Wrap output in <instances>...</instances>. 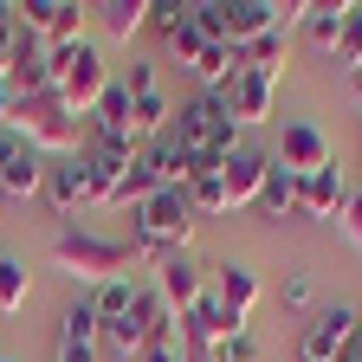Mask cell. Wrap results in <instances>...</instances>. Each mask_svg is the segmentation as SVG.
<instances>
[{
	"instance_id": "6da1fadb",
	"label": "cell",
	"mask_w": 362,
	"mask_h": 362,
	"mask_svg": "<svg viewBox=\"0 0 362 362\" xmlns=\"http://www.w3.org/2000/svg\"><path fill=\"white\" fill-rule=\"evenodd\" d=\"M129 220H136V259H149V265H162L168 252H188V240H194V207H188V194L181 188H156L143 207H129Z\"/></svg>"
},
{
	"instance_id": "7a4b0ae2",
	"label": "cell",
	"mask_w": 362,
	"mask_h": 362,
	"mask_svg": "<svg viewBox=\"0 0 362 362\" xmlns=\"http://www.w3.org/2000/svg\"><path fill=\"white\" fill-rule=\"evenodd\" d=\"M45 78H52V90H59V98H65V110L71 117H90V110H98V98H104V90H110V65H104V52H98V45H65V52H45Z\"/></svg>"
},
{
	"instance_id": "3957f363",
	"label": "cell",
	"mask_w": 362,
	"mask_h": 362,
	"mask_svg": "<svg viewBox=\"0 0 362 362\" xmlns=\"http://www.w3.org/2000/svg\"><path fill=\"white\" fill-rule=\"evenodd\" d=\"M52 265L65 272V279H78V285H90V291H98L104 279H123V265H136V246L71 226V233H59V240H52Z\"/></svg>"
},
{
	"instance_id": "277c9868",
	"label": "cell",
	"mask_w": 362,
	"mask_h": 362,
	"mask_svg": "<svg viewBox=\"0 0 362 362\" xmlns=\"http://www.w3.org/2000/svg\"><path fill=\"white\" fill-rule=\"evenodd\" d=\"M20 143H33L45 162H65V156H78V117L65 110V98L59 90H39V98H20L13 104V123H7Z\"/></svg>"
},
{
	"instance_id": "5b68a950",
	"label": "cell",
	"mask_w": 362,
	"mask_h": 362,
	"mask_svg": "<svg viewBox=\"0 0 362 362\" xmlns=\"http://www.w3.org/2000/svg\"><path fill=\"white\" fill-rule=\"evenodd\" d=\"M175 143H188V156L201 168H214L220 149H233L240 143V123L233 110H226V98H214V90H194L188 104H181V129H175Z\"/></svg>"
},
{
	"instance_id": "8992f818",
	"label": "cell",
	"mask_w": 362,
	"mask_h": 362,
	"mask_svg": "<svg viewBox=\"0 0 362 362\" xmlns=\"http://www.w3.org/2000/svg\"><path fill=\"white\" fill-rule=\"evenodd\" d=\"M84 20H90V7H78V0H26L20 7V26L45 45V52L84 45Z\"/></svg>"
},
{
	"instance_id": "52a82bcc",
	"label": "cell",
	"mask_w": 362,
	"mask_h": 362,
	"mask_svg": "<svg viewBox=\"0 0 362 362\" xmlns=\"http://www.w3.org/2000/svg\"><path fill=\"white\" fill-rule=\"evenodd\" d=\"M136 162H143V149H129V143H90V149H84V168H90V207H123Z\"/></svg>"
},
{
	"instance_id": "ba28073f",
	"label": "cell",
	"mask_w": 362,
	"mask_h": 362,
	"mask_svg": "<svg viewBox=\"0 0 362 362\" xmlns=\"http://www.w3.org/2000/svg\"><path fill=\"white\" fill-rule=\"evenodd\" d=\"M214 168H220V181H226V207H252L259 201V188H265V168H272V156L259 149V143H246V136H240V143L233 149H220L214 156Z\"/></svg>"
},
{
	"instance_id": "9c48e42d",
	"label": "cell",
	"mask_w": 362,
	"mask_h": 362,
	"mask_svg": "<svg viewBox=\"0 0 362 362\" xmlns=\"http://www.w3.org/2000/svg\"><path fill=\"white\" fill-rule=\"evenodd\" d=\"M356 330H362V310H349V304L310 317L304 337H298V362H343V349L356 343Z\"/></svg>"
},
{
	"instance_id": "30bf717a",
	"label": "cell",
	"mask_w": 362,
	"mask_h": 362,
	"mask_svg": "<svg viewBox=\"0 0 362 362\" xmlns=\"http://www.w3.org/2000/svg\"><path fill=\"white\" fill-rule=\"evenodd\" d=\"M240 330H246V324H240V317H226V304H220L214 291L181 317V343H188V356H214L226 337H240Z\"/></svg>"
},
{
	"instance_id": "8fae6325",
	"label": "cell",
	"mask_w": 362,
	"mask_h": 362,
	"mask_svg": "<svg viewBox=\"0 0 362 362\" xmlns=\"http://www.w3.org/2000/svg\"><path fill=\"white\" fill-rule=\"evenodd\" d=\"M349 175L330 162V168H317V175H304L298 181V220H343V207H349Z\"/></svg>"
},
{
	"instance_id": "7c38bea8",
	"label": "cell",
	"mask_w": 362,
	"mask_h": 362,
	"mask_svg": "<svg viewBox=\"0 0 362 362\" xmlns=\"http://www.w3.org/2000/svg\"><path fill=\"white\" fill-rule=\"evenodd\" d=\"M272 162L291 168V175L304 181V175H317V168H330V162H337V149H330V136L317 129V123H285V143L272 149Z\"/></svg>"
},
{
	"instance_id": "4fadbf2b",
	"label": "cell",
	"mask_w": 362,
	"mask_h": 362,
	"mask_svg": "<svg viewBox=\"0 0 362 362\" xmlns=\"http://www.w3.org/2000/svg\"><path fill=\"white\" fill-rule=\"evenodd\" d=\"M156 291H162V304H168L175 317H188V310L207 298V272H201L188 252H168V259L156 265Z\"/></svg>"
},
{
	"instance_id": "5bb4252c",
	"label": "cell",
	"mask_w": 362,
	"mask_h": 362,
	"mask_svg": "<svg viewBox=\"0 0 362 362\" xmlns=\"http://www.w3.org/2000/svg\"><path fill=\"white\" fill-rule=\"evenodd\" d=\"M45 201H52L59 220H78V214L90 207V168H84V149L45 168Z\"/></svg>"
},
{
	"instance_id": "9a60e30c",
	"label": "cell",
	"mask_w": 362,
	"mask_h": 362,
	"mask_svg": "<svg viewBox=\"0 0 362 362\" xmlns=\"http://www.w3.org/2000/svg\"><path fill=\"white\" fill-rule=\"evenodd\" d=\"M220 98H226V110H233V123H240V129H259V123L272 117V104H279V84L259 78V71H240L233 84L220 90Z\"/></svg>"
},
{
	"instance_id": "2e32d148",
	"label": "cell",
	"mask_w": 362,
	"mask_h": 362,
	"mask_svg": "<svg viewBox=\"0 0 362 362\" xmlns=\"http://www.w3.org/2000/svg\"><path fill=\"white\" fill-rule=\"evenodd\" d=\"M214 298L226 304V317H240V324H246V317H252V304L265 298V279H259L252 265L226 259V265H214Z\"/></svg>"
},
{
	"instance_id": "e0dca14e",
	"label": "cell",
	"mask_w": 362,
	"mask_h": 362,
	"mask_svg": "<svg viewBox=\"0 0 362 362\" xmlns=\"http://www.w3.org/2000/svg\"><path fill=\"white\" fill-rule=\"evenodd\" d=\"M143 168H149L156 188H181V194H188V181L201 175V162L188 156V143H175V136H156V143L143 149Z\"/></svg>"
},
{
	"instance_id": "ac0fdd59",
	"label": "cell",
	"mask_w": 362,
	"mask_h": 362,
	"mask_svg": "<svg viewBox=\"0 0 362 362\" xmlns=\"http://www.w3.org/2000/svg\"><path fill=\"white\" fill-rule=\"evenodd\" d=\"M45 168H52V162H45L33 143H20L7 162H0V194H7V201H33V194H45Z\"/></svg>"
},
{
	"instance_id": "d6986e66",
	"label": "cell",
	"mask_w": 362,
	"mask_h": 362,
	"mask_svg": "<svg viewBox=\"0 0 362 362\" xmlns=\"http://www.w3.org/2000/svg\"><path fill=\"white\" fill-rule=\"evenodd\" d=\"M343 13H349V0H310V13H304V39H310V52L337 59V45H343Z\"/></svg>"
},
{
	"instance_id": "ffe728a7",
	"label": "cell",
	"mask_w": 362,
	"mask_h": 362,
	"mask_svg": "<svg viewBox=\"0 0 362 362\" xmlns=\"http://www.w3.org/2000/svg\"><path fill=\"white\" fill-rule=\"evenodd\" d=\"M240 59H246V71H259V78L279 84V78H285V59H291V33H285V26H272V33L246 39V45H240Z\"/></svg>"
},
{
	"instance_id": "44dd1931",
	"label": "cell",
	"mask_w": 362,
	"mask_h": 362,
	"mask_svg": "<svg viewBox=\"0 0 362 362\" xmlns=\"http://www.w3.org/2000/svg\"><path fill=\"white\" fill-rule=\"evenodd\" d=\"M168 117H175V110H168V98H162V90L136 98V104H129V123H123V143H129V149H149L156 136L168 129Z\"/></svg>"
},
{
	"instance_id": "7402d4cb",
	"label": "cell",
	"mask_w": 362,
	"mask_h": 362,
	"mask_svg": "<svg viewBox=\"0 0 362 362\" xmlns=\"http://www.w3.org/2000/svg\"><path fill=\"white\" fill-rule=\"evenodd\" d=\"M272 26H279V0H226V39L233 45H246Z\"/></svg>"
},
{
	"instance_id": "603a6c76",
	"label": "cell",
	"mask_w": 362,
	"mask_h": 362,
	"mask_svg": "<svg viewBox=\"0 0 362 362\" xmlns=\"http://www.w3.org/2000/svg\"><path fill=\"white\" fill-rule=\"evenodd\" d=\"M252 214H259V220H285V214H298V175L272 162V168H265V188H259V201H252Z\"/></svg>"
},
{
	"instance_id": "cb8c5ba5",
	"label": "cell",
	"mask_w": 362,
	"mask_h": 362,
	"mask_svg": "<svg viewBox=\"0 0 362 362\" xmlns=\"http://www.w3.org/2000/svg\"><path fill=\"white\" fill-rule=\"evenodd\" d=\"M90 13H98V26L110 39H136V33L149 26V0H98Z\"/></svg>"
},
{
	"instance_id": "d4e9b609",
	"label": "cell",
	"mask_w": 362,
	"mask_h": 362,
	"mask_svg": "<svg viewBox=\"0 0 362 362\" xmlns=\"http://www.w3.org/2000/svg\"><path fill=\"white\" fill-rule=\"evenodd\" d=\"M188 207H194V220L233 214V207H226V181H220V168H201V175L188 181Z\"/></svg>"
},
{
	"instance_id": "484cf974",
	"label": "cell",
	"mask_w": 362,
	"mask_h": 362,
	"mask_svg": "<svg viewBox=\"0 0 362 362\" xmlns=\"http://www.w3.org/2000/svg\"><path fill=\"white\" fill-rule=\"evenodd\" d=\"M104 349H110L117 362H136V356H143V349H149V330H143V324H136V310L123 317V324H104Z\"/></svg>"
},
{
	"instance_id": "4316f807",
	"label": "cell",
	"mask_w": 362,
	"mask_h": 362,
	"mask_svg": "<svg viewBox=\"0 0 362 362\" xmlns=\"http://www.w3.org/2000/svg\"><path fill=\"white\" fill-rule=\"evenodd\" d=\"M90 304H98L104 324H123V317L136 310V285H129V279H104L98 291H90Z\"/></svg>"
},
{
	"instance_id": "83f0119b",
	"label": "cell",
	"mask_w": 362,
	"mask_h": 362,
	"mask_svg": "<svg viewBox=\"0 0 362 362\" xmlns=\"http://www.w3.org/2000/svg\"><path fill=\"white\" fill-rule=\"evenodd\" d=\"M59 324H65L59 337H71V343H104V317H98V304H90V298H78Z\"/></svg>"
},
{
	"instance_id": "f1b7e54d",
	"label": "cell",
	"mask_w": 362,
	"mask_h": 362,
	"mask_svg": "<svg viewBox=\"0 0 362 362\" xmlns=\"http://www.w3.org/2000/svg\"><path fill=\"white\" fill-rule=\"evenodd\" d=\"M33 304V279H26V265L20 259H0V310H26Z\"/></svg>"
},
{
	"instance_id": "f546056e",
	"label": "cell",
	"mask_w": 362,
	"mask_h": 362,
	"mask_svg": "<svg viewBox=\"0 0 362 362\" xmlns=\"http://www.w3.org/2000/svg\"><path fill=\"white\" fill-rule=\"evenodd\" d=\"M188 20L201 26V39H207V45H233V39H226V0H194Z\"/></svg>"
},
{
	"instance_id": "4dcf8cb0",
	"label": "cell",
	"mask_w": 362,
	"mask_h": 362,
	"mask_svg": "<svg viewBox=\"0 0 362 362\" xmlns=\"http://www.w3.org/2000/svg\"><path fill=\"white\" fill-rule=\"evenodd\" d=\"M337 65H343L349 78L362 71V7H349V13H343V45H337Z\"/></svg>"
},
{
	"instance_id": "1f68e13d",
	"label": "cell",
	"mask_w": 362,
	"mask_h": 362,
	"mask_svg": "<svg viewBox=\"0 0 362 362\" xmlns=\"http://www.w3.org/2000/svg\"><path fill=\"white\" fill-rule=\"evenodd\" d=\"M207 362H265V349H259V337H252V330H240V337H226Z\"/></svg>"
},
{
	"instance_id": "d6a6232c",
	"label": "cell",
	"mask_w": 362,
	"mask_h": 362,
	"mask_svg": "<svg viewBox=\"0 0 362 362\" xmlns=\"http://www.w3.org/2000/svg\"><path fill=\"white\" fill-rule=\"evenodd\" d=\"M149 26H156L162 39H175L181 26H188V7H181V0H149Z\"/></svg>"
},
{
	"instance_id": "836d02e7",
	"label": "cell",
	"mask_w": 362,
	"mask_h": 362,
	"mask_svg": "<svg viewBox=\"0 0 362 362\" xmlns=\"http://www.w3.org/2000/svg\"><path fill=\"white\" fill-rule=\"evenodd\" d=\"M279 298H285V310H304V304L317 298V285H310V272H285V291H279Z\"/></svg>"
},
{
	"instance_id": "e575fe53",
	"label": "cell",
	"mask_w": 362,
	"mask_h": 362,
	"mask_svg": "<svg viewBox=\"0 0 362 362\" xmlns=\"http://www.w3.org/2000/svg\"><path fill=\"white\" fill-rule=\"evenodd\" d=\"M201 45H207V39H201V26H194V20H188V26H181V33H175V39H168V52H175V59H181V65H194V59H201Z\"/></svg>"
},
{
	"instance_id": "d590c367",
	"label": "cell",
	"mask_w": 362,
	"mask_h": 362,
	"mask_svg": "<svg viewBox=\"0 0 362 362\" xmlns=\"http://www.w3.org/2000/svg\"><path fill=\"white\" fill-rule=\"evenodd\" d=\"M136 362H188V343H181V337H156Z\"/></svg>"
},
{
	"instance_id": "8d00e7d4",
	"label": "cell",
	"mask_w": 362,
	"mask_h": 362,
	"mask_svg": "<svg viewBox=\"0 0 362 362\" xmlns=\"http://www.w3.org/2000/svg\"><path fill=\"white\" fill-rule=\"evenodd\" d=\"M123 84H129V98H149V90H162V84H156V65H149V59H136V65L123 71Z\"/></svg>"
},
{
	"instance_id": "74e56055",
	"label": "cell",
	"mask_w": 362,
	"mask_h": 362,
	"mask_svg": "<svg viewBox=\"0 0 362 362\" xmlns=\"http://www.w3.org/2000/svg\"><path fill=\"white\" fill-rule=\"evenodd\" d=\"M59 362H104V343H71V337H59Z\"/></svg>"
},
{
	"instance_id": "f35d334b",
	"label": "cell",
	"mask_w": 362,
	"mask_h": 362,
	"mask_svg": "<svg viewBox=\"0 0 362 362\" xmlns=\"http://www.w3.org/2000/svg\"><path fill=\"white\" fill-rule=\"evenodd\" d=\"M337 226H343V240L362 252V194H349V207H343V220H337Z\"/></svg>"
},
{
	"instance_id": "ab89813d",
	"label": "cell",
	"mask_w": 362,
	"mask_h": 362,
	"mask_svg": "<svg viewBox=\"0 0 362 362\" xmlns=\"http://www.w3.org/2000/svg\"><path fill=\"white\" fill-rule=\"evenodd\" d=\"M13 149H20V136H13V129H0V162H7Z\"/></svg>"
},
{
	"instance_id": "60d3db41",
	"label": "cell",
	"mask_w": 362,
	"mask_h": 362,
	"mask_svg": "<svg viewBox=\"0 0 362 362\" xmlns=\"http://www.w3.org/2000/svg\"><path fill=\"white\" fill-rule=\"evenodd\" d=\"M349 98H356V110H362V71H356V78H349Z\"/></svg>"
},
{
	"instance_id": "b9f144b4",
	"label": "cell",
	"mask_w": 362,
	"mask_h": 362,
	"mask_svg": "<svg viewBox=\"0 0 362 362\" xmlns=\"http://www.w3.org/2000/svg\"><path fill=\"white\" fill-rule=\"evenodd\" d=\"M188 362H207V356H188Z\"/></svg>"
},
{
	"instance_id": "7bdbcfd3",
	"label": "cell",
	"mask_w": 362,
	"mask_h": 362,
	"mask_svg": "<svg viewBox=\"0 0 362 362\" xmlns=\"http://www.w3.org/2000/svg\"><path fill=\"white\" fill-rule=\"evenodd\" d=\"M0 362H7V356H0Z\"/></svg>"
}]
</instances>
